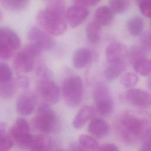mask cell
Listing matches in <instances>:
<instances>
[{
  "label": "cell",
  "mask_w": 151,
  "mask_h": 151,
  "mask_svg": "<svg viewBox=\"0 0 151 151\" xmlns=\"http://www.w3.org/2000/svg\"><path fill=\"white\" fill-rule=\"evenodd\" d=\"M36 57L25 47L19 51L14 60L15 70L18 73H27L31 71L35 64Z\"/></svg>",
  "instance_id": "obj_10"
},
{
  "label": "cell",
  "mask_w": 151,
  "mask_h": 151,
  "mask_svg": "<svg viewBox=\"0 0 151 151\" xmlns=\"http://www.w3.org/2000/svg\"><path fill=\"white\" fill-rule=\"evenodd\" d=\"M143 28V20L139 16H134L129 19L127 22V28L128 32L132 35H139L142 32Z\"/></svg>",
  "instance_id": "obj_21"
},
{
  "label": "cell",
  "mask_w": 151,
  "mask_h": 151,
  "mask_svg": "<svg viewBox=\"0 0 151 151\" xmlns=\"http://www.w3.org/2000/svg\"><path fill=\"white\" fill-rule=\"evenodd\" d=\"M9 134L18 147L28 149L32 134L31 133L29 124L26 119L18 118L10 129Z\"/></svg>",
  "instance_id": "obj_5"
},
{
  "label": "cell",
  "mask_w": 151,
  "mask_h": 151,
  "mask_svg": "<svg viewBox=\"0 0 151 151\" xmlns=\"http://www.w3.org/2000/svg\"><path fill=\"white\" fill-rule=\"evenodd\" d=\"M137 76L133 72H127L123 75L121 78V83L126 88H131L134 86L138 82Z\"/></svg>",
  "instance_id": "obj_31"
},
{
  "label": "cell",
  "mask_w": 151,
  "mask_h": 151,
  "mask_svg": "<svg viewBox=\"0 0 151 151\" xmlns=\"http://www.w3.org/2000/svg\"><path fill=\"white\" fill-rule=\"evenodd\" d=\"M93 58L91 51L87 48H81L74 54L73 63L74 67L83 68L87 66Z\"/></svg>",
  "instance_id": "obj_17"
},
{
  "label": "cell",
  "mask_w": 151,
  "mask_h": 151,
  "mask_svg": "<svg viewBox=\"0 0 151 151\" xmlns=\"http://www.w3.org/2000/svg\"><path fill=\"white\" fill-rule=\"evenodd\" d=\"M88 130L93 136L97 138H102L109 133L110 128L104 120L95 117L91 119L88 124Z\"/></svg>",
  "instance_id": "obj_14"
},
{
  "label": "cell",
  "mask_w": 151,
  "mask_h": 151,
  "mask_svg": "<svg viewBox=\"0 0 151 151\" xmlns=\"http://www.w3.org/2000/svg\"><path fill=\"white\" fill-rule=\"evenodd\" d=\"M76 5L84 7L93 6L97 4L100 0H72Z\"/></svg>",
  "instance_id": "obj_36"
},
{
  "label": "cell",
  "mask_w": 151,
  "mask_h": 151,
  "mask_svg": "<svg viewBox=\"0 0 151 151\" xmlns=\"http://www.w3.org/2000/svg\"><path fill=\"white\" fill-rule=\"evenodd\" d=\"M138 3L141 13L151 18V0H139Z\"/></svg>",
  "instance_id": "obj_32"
},
{
  "label": "cell",
  "mask_w": 151,
  "mask_h": 151,
  "mask_svg": "<svg viewBox=\"0 0 151 151\" xmlns=\"http://www.w3.org/2000/svg\"><path fill=\"white\" fill-rule=\"evenodd\" d=\"M70 148L71 150H84L79 143H72L70 146Z\"/></svg>",
  "instance_id": "obj_40"
},
{
  "label": "cell",
  "mask_w": 151,
  "mask_h": 151,
  "mask_svg": "<svg viewBox=\"0 0 151 151\" xmlns=\"http://www.w3.org/2000/svg\"><path fill=\"white\" fill-rule=\"evenodd\" d=\"M36 97L30 93H25L18 97L16 101L17 112L22 116L31 114L36 106Z\"/></svg>",
  "instance_id": "obj_13"
},
{
  "label": "cell",
  "mask_w": 151,
  "mask_h": 151,
  "mask_svg": "<svg viewBox=\"0 0 151 151\" xmlns=\"http://www.w3.org/2000/svg\"><path fill=\"white\" fill-rule=\"evenodd\" d=\"M94 114V109L90 106H84L78 111L73 120V126L76 129H81L85 124L91 120Z\"/></svg>",
  "instance_id": "obj_18"
},
{
  "label": "cell",
  "mask_w": 151,
  "mask_h": 151,
  "mask_svg": "<svg viewBox=\"0 0 151 151\" xmlns=\"http://www.w3.org/2000/svg\"><path fill=\"white\" fill-rule=\"evenodd\" d=\"M147 85L148 88L151 90V77L149 78L147 81Z\"/></svg>",
  "instance_id": "obj_41"
},
{
  "label": "cell",
  "mask_w": 151,
  "mask_h": 151,
  "mask_svg": "<svg viewBox=\"0 0 151 151\" xmlns=\"http://www.w3.org/2000/svg\"><path fill=\"white\" fill-rule=\"evenodd\" d=\"M0 41L12 48L14 51L18 50L21 45V40L18 34L8 28H1L0 29Z\"/></svg>",
  "instance_id": "obj_15"
},
{
  "label": "cell",
  "mask_w": 151,
  "mask_h": 151,
  "mask_svg": "<svg viewBox=\"0 0 151 151\" xmlns=\"http://www.w3.org/2000/svg\"><path fill=\"white\" fill-rule=\"evenodd\" d=\"M17 86L15 83L11 81L6 83H0V94L4 99H9L15 92Z\"/></svg>",
  "instance_id": "obj_28"
},
{
  "label": "cell",
  "mask_w": 151,
  "mask_h": 151,
  "mask_svg": "<svg viewBox=\"0 0 151 151\" xmlns=\"http://www.w3.org/2000/svg\"><path fill=\"white\" fill-rule=\"evenodd\" d=\"M134 71L142 76L151 75V60L143 58L133 64Z\"/></svg>",
  "instance_id": "obj_24"
},
{
  "label": "cell",
  "mask_w": 151,
  "mask_h": 151,
  "mask_svg": "<svg viewBox=\"0 0 151 151\" xmlns=\"http://www.w3.org/2000/svg\"><path fill=\"white\" fill-rule=\"evenodd\" d=\"M94 99L99 113L102 116L110 115L113 109V100L108 87L99 83L94 91Z\"/></svg>",
  "instance_id": "obj_6"
},
{
  "label": "cell",
  "mask_w": 151,
  "mask_h": 151,
  "mask_svg": "<svg viewBox=\"0 0 151 151\" xmlns=\"http://www.w3.org/2000/svg\"><path fill=\"white\" fill-rule=\"evenodd\" d=\"M37 74L40 79L50 78L51 72L44 64L40 63L37 67Z\"/></svg>",
  "instance_id": "obj_34"
},
{
  "label": "cell",
  "mask_w": 151,
  "mask_h": 151,
  "mask_svg": "<svg viewBox=\"0 0 151 151\" xmlns=\"http://www.w3.org/2000/svg\"><path fill=\"white\" fill-rule=\"evenodd\" d=\"M119 149L118 147L113 143H104L99 146L98 150H106V151H118Z\"/></svg>",
  "instance_id": "obj_39"
},
{
  "label": "cell",
  "mask_w": 151,
  "mask_h": 151,
  "mask_svg": "<svg viewBox=\"0 0 151 151\" xmlns=\"http://www.w3.org/2000/svg\"><path fill=\"white\" fill-rule=\"evenodd\" d=\"M78 143L84 150H98L100 146L94 137L87 134L80 135Z\"/></svg>",
  "instance_id": "obj_25"
},
{
  "label": "cell",
  "mask_w": 151,
  "mask_h": 151,
  "mask_svg": "<svg viewBox=\"0 0 151 151\" xmlns=\"http://www.w3.org/2000/svg\"><path fill=\"white\" fill-rule=\"evenodd\" d=\"M147 51L143 47L134 45L129 51V60L133 64L137 61L146 58Z\"/></svg>",
  "instance_id": "obj_27"
},
{
  "label": "cell",
  "mask_w": 151,
  "mask_h": 151,
  "mask_svg": "<svg viewBox=\"0 0 151 151\" xmlns=\"http://www.w3.org/2000/svg\"><path fill=\"white\" fill-rule=\"evenodd\" d=\"M104 74L108 80L116 79L126 70L127 63H107Z\"/></svg>",
  "instance_id": "obj_20"
},
{
  "label": "cell",
  "mask_w": 151,
  "mask_h": 151,
  "mask_svg": "<svg viewBox=\"0 0 151 151\" xmlns=\"http://www.w3.org/2000/svg\"><path fill=\"white\" fill-rule=\"evenodd\" d=\"M62 94L65 103L70 107L77 106L83 97V84L78 76L66 78L62 85Z\"/></svg>",
  "instance_id": "obj_4"
},
{
  "label": "cell",
  "mask_w": 151,
  "mask_h": 151,
  "mask_svg": "<svg viewBox=\"0 0 151 151\" xmlns=\"http://www.w3.org/2000/svg\"><path fill=\"white\" fill-rule=\"evenodd\" d=\"M65 13L62 0H55L45 9L40 11L37 19L39 25L52 35H61L67 29Z\"/></svg>",
  "instance_id": "obj_2"
},
{
  "label": "cell",
  "mask_w": 151,
  "mask_h": 151,
  "mask_svg": "<svg viewBox=\"0 0 151 151\" xmlns=\"http://www.w3.org/2000/svg\"><path fill=\"white\" fill-rule=\"evenodd\" d=\"M141 150L151 151V133L143 139V142L141 147Z\"/></svg>",
  "instance_id": "obj_38"
},
{
  "label": "cell",
  "mask_w": 151,
  "mask_h": 151,
  "mask_svg": "<svg viewBox=\"0 0 151 151\" xmlns=\"http://www.w3.org/2000/svg\"><path fill=\"white\" fill-rule=\"evenodd\" d=\"M28 149L35 151L51 150V140L48 137L42 135H32Z\"/></svg>",
  "instance_id": "obj_19"
},
{
  "label": "cell",
  "mask_w": 151,
  "mask_h": 151,
  "mask_svg": "<svg viewBox=\"0 0 151 151\" xmlns=\"http://www.w3.org/2000/svg\"><path fill=\"white\" fill-rule=\"evenodd\" d=\"M114 12L110 6L99 7L94 14V21L101 27L110 24L114 19Z\"/></svg>",
  "instance_id": "obj_16"
},
{
  "label": "cell",
  "mask_w": 151,
  "mask_h": 151,
  "mask_svg": "<svg viewBox=\"0 0 151 151\" xmlns=\"http://www.w3.org/2000/svg\"><path fill=\"white\" fill-rule=\"evenodd\" d=\"M29 0H1L2 5L8 11L18 12L26 8Z\"/></svg>",
  "instance_id": "obj_22"
},
{
  "label": "cell",
  "mask_w": 151,
  "mask_h": 151,
  "mask_svg": "<svg viewBox=\"0 0 151 151\" xmlns=\"http://www.w3.org/2000/svg\"><path fill=\"white\" fill-rule=\"evenodd\" d=\"M109 5L114 13L121 14L127 10L129 2L127 0H110Z\"/></svg>",
  "instance_id": "obj_29"
},
{
  "label": "cell",
  "mask_w": 151,
  "mask_h": 151,
  "mask_svg": "<svg viewBox=\"0 0 151 151\" xmlns=\"http://www.w3.org/2000/svg\"><path fill=\"white\" fill-rule=\"evenodd\" d=\"M142 46L147 51H151V33H145L140 38Z\"/></svg>",
  "instance_id": "obj_35"
},
{
  "label": "cell",
  "mask_w": 151,
  "mask_h": 151,
  "mask_svg": "<svg viewBox=\"0 0 151 151\" xmlns=\"http://www.w3.org/2000/svg\"><path fill=\"white\" fill-rule=\"evenodd\" d=\"M33 124L35 129L45 134L54 133L60 127L58 118L48 104L39 107L33 120Z\"/></svg>",
  "instance_id": "obj_3"
},
{
  "label": "cell",
  "mask_w": 151,
  "mask_h": 151,
  "mask_svg": "<svg viewBox=\"0 0 151 151\" xmlns=\"http://www.w3.org/2000/svg\"><path fill=\"white\" fill-rule=\"evenodd\" d=\"M106 57L107 63H127L129 51L123 44L113 42L106 47Z\"/></svg>",
  "instance_id": "obj_9"
},
{
  "label": "cell",
  "mask_w": 151,
  "mask_h": 151,
  "mask_svg": "<svg viewBox=\"0 0 151 151\" xmlns=\"http://www.w3.org/2000/svg\"><path fill=\"white\" fill-rule=\"evenodd\" d=\"M15 84L17 87L22 88H27L29 87V81L28 79L24 76L18 77L15 81Z\"/></svg>",
  "instance_id": "obj_37"
},
{
  "label": "cell",
  "mask_w": 151,
  "mask_h": 151,
  "mask_svg": "<svg viewBox=\"0 0 151 151\" xmlns=\"http://www.w3.org/2000/svg\"><path fill=\"white\" fill-rule=\"evenodd\" d=\"M101 27L97 24L94 21L89 22L86 27V35L89 41L97 42L100 38Z\"/></svg>",
  "instance_id": "obj_23"
},
{
  "label": "cell",
  "mask_w": 151,
  "mask_h": 151,
  "mask_svg": "<svg viewBox=\"0 0 151 151\" xmlns=\"http://www.w3.org/2000/svg\"><path fill=\"white\" fill-rule=\"evenodd\" d=\"M27 37L31 43L35 44L42 50H49L55 45V41L51 34L35 26L29 29Z\"/></svg>",
  "instance_id": "obj_8"
},
{
  "label": "cell",
  "mask_w": 151,
  "mask_h": 151,
  "mask_svg": "<svg viewBox=\"0 0 151 151\" xmlns=\"http://www.w3.org/2000/svg\"><path fill=\"white\" fill-rule=\"evenodd\" d=\"M38 91L42 99L50 104L57 103L60 97V90L57 84L50 78L40 79Z\"/></svg>",
  "instance_id": "obj_7"
},
{
  "label": "cell",
  "mask_w": 151,
  "mask_h": 151,
  "mask_svg": "<svg viewBox=\"0 0 151 151\" xmlns=\"http://www.w3.org/2000/svg\"><path fill=\"white\" fill-rule=\"evenodd\" d=\"M15 51L5 44L0 42V57L1 60H8L12 55Z\"/></svg>",
  "instance_id": "obj_33"
},
{
  "label": "cell",
  "mask_w": 151,
  "mask_h": 151,
  "mask_svg": "<svg viewBox=\"0 0 151 151\" xmlns=\"http://www.w3.org/2000/svg\"><path fill=\"white\" fill-rule=\"evenodd\" d=\"M117 129L124 142L134 143L151 133V117L149 115L141 117L131 113L123 114L119 120Z\"/></svg>",
  "instance_id": "obj_1"
},
{
  "label": "cell",
  "mask_w": 151,
  "mask_h": 151,
  "mask_svg": "<svg viewBox=\"0 0 151 151\" xmlns=\"http://www.w3.org/2000/svg\"><path fill=\"white\" fill-rule=\"evenodd\" d=\"M88 10L84 6L76 5L68 8L65 12V19L72 28L80 25L88 16Z\"/></svg>",
  "instance_id": "obj_12"
},
{
  "label": "cell",
  "mask_w": 151,
  "mask_h": 151,
  "mask_svg": "<svg viewBox=\"0 0 151 151\" xmlns=\"http://www.w3.org/2000/svg\"><path fill=\"white\" fill-rule=\"evenodd\" d=\"M12 81V73L9 66L1 62L0 64V83Z\"/></svg>",
  "instance_id": "obj_30"
},
{
  "label": "cell",
  "mask_w": 151,
  "mask_h": 151,
  "mask_svg": "<svg viewBox=\"0 0 151 151\" xmlns=\"http://www.w3.org/2000/svg\"><path fill=\"white\" fill-rule=\"evenodd\" d=\"M126 99L132 105L143 109L151 107V94L139 88H130L126 93Z\"/></svg>",
  "instance_id": "obj_11"
},
{
  "label": "cell",
  "mask_w": 151,
  "mask_h": 151,
  "mask_svg": "<svg viewBox=\"0 0 151 151\" xmlns=\"http://www.w3.org/2000/svg\"><path fill=\"white\" fill-rule=\"evenodd\" d=\"M0 149L2 150L11 149L14 142L11 135L6 133L5 125L2 123L0 124Z\"/></svg>",
  "instance_id": "obj_26"
}]
</instances>
